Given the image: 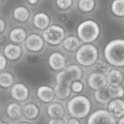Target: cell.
Masks as SVG:
<instances>
[{"instance_id": "obj_2", "label": "cell", "mask_w": 124, "mask_h": 124, "mask_svg": "<svg viewBox=\"0 0 124 124\" xmlns=\"http://www.w3.org/2000/svg\"><path fill=\"white\" fill-rule=\"evenodd\" d=\"M76 35L83 44H93L101 35L99 23L93 19H85L76 26Z\"/></svg>"}, {"instance_id": "obj_21", "label": "cell", "mask_w": 124, "mask_h": 124, "mask_svg": "<svg viewBox=\"0 0 124 124\" xmlns=\"http://www.w3.org/2000/svg\"><path fill=\"white\" fill-rule=\"evenodd\" d=\"M6 113L12 120H19L23 116V106L18 102H12L7 106Z\"/></svg>"}, {"instance_id": "obj_36", "label": "cell", "mask_w": 124, "mask_h": 124, "mask_svg": "<svg viewBox=\"0 0 124 124\" xmlns=\"http://www.w3.org/2000/svg\"><path fill=\"white\" fill-rule=\"evenodd\" d=\"M65 28L66 31H72L73 30L76 31V29L75 23L70 19L65 23Z\"/></svg>"}, {"instance_id": "obj_19", "label": "cell", "mask_w": 124, "mask_h": 124, "mask_svg": "<svg viewBox=\"0 0 124 124\" xmlns=\"http://www.w3.org/2000/svg\"><path fill=\"white\" fill-rule=\"evenodd\" d=\"M106 76L109 86H120L124 81V75L123 72L117 68L110 69V71L107 73Z\"/></svg>"}, {"instance_id": "obj_29", "label": "cell", "mask_w": 124, "mask_h": 124, "mask_svg": "<svg viewBox=\"0 0 124 124\" xmlns=\"http://www.w3.org/2000/svg\"><path fill=\"white\" fill-rule=\"evenodd\" d=\"M75 5V0H54V6L60 12H66Z\"/></svg>"}, {"instance_id": "obj_9", "label": "cell", "mask_w": 124, "mask_h": 124, "mask_svg": "<svg viewBox=\"0 0 124 124\" xmlns=\"http://www.w3.org/2000/svg\"><path fill=\"white\" fill-rule=\"evenodd\" d=\"M33 26L41 31H44L50 25H52V17L48 12L44 11H39L33 14L32 17Z\"/></svg>"}, {"instance_id": "obj_30", "label": "cell", "mask_w": 124, "mask_h": 124, "mask_svg": "<svg viewBox=\"0 0 124 124\" xmlns=\"http://www.w3.org/2000/svg\"><path fill=\"white\" fill-rule=\"evenodd\" d=\"M108 90L113 99L122 98L124 97V87L122 85L117 86H108Z\"/></svg>"}, {"instance_id": "obj_32", "label": "cell", "mask_w": 124, "mask_h": 124, "mask_svg": "<svg viewBox=\"0 0 124 124\" xmlns=\"http://www.w3.org/2000/svg\"><path fill=\"white\" fill-rule=\"evenodd\" d=\"M39 60H40L39 56L36 53H31L28 54L27 57V60L31 64H36L39 61Z\"/></svg>"}, {"instance_id": "obj_5", "label": "cell", "mask_w": 124, "mask_h": 124, "mask_svg": "<svg viewBox=\"0 0 124 124\" xmlns=\"http://www.w3.org/2000/svg\"><path fill=\"white\" fill-rule=\"evenodd\" d=\"M41 34L46 44L52 46L61 45L68 36L65 26L58 23H52Z\"/></svg>"}, {"instance_id": "obj_28", "label": "cell", "mask_w": 124, "mask_h": 124, "mask_svg": "<svg viewBox=\"0 0 124 124\" xmlns=\"http://www.w3.org/2000/svg\"><path fill=\"white\" fill-rule=\"evenodd\" d=\"M54 91L56 94V97L60 100H67L71 94V86L56 84L54 87Z\"/></svg>"}, {"instance_id": "obj_26", "label": "cell", "mask_w": 124, "mask_h": 124, "mask_svg": "<svg viewBox=\"0 0 124 124\" xmlns=\"http://www.w3.org/2000/svg\"><path fill=\"white\" fill-rule=\"evenodd\" d=\"M15 78L9 71H1L0 73V86L2 89H9L15 84Z\"/></svg>"}, {"instance_id": "obj_6", "label": "cell", "mask_w": 124, "mask_h": 124, "mask_svg": "<svg viewBox=\"0 0 124 124\" xmlns=\"http://www.w3.org/2000/svg\"><path fill=\"white\" fill-rule=\"evenodd\" d=\"M25 48L31 53H39L41 52L46 44L42 34L38 33H29L24 42Z\"/></svg>"}, {"instance_id": "obj_16", "label": "cell", "mask_w": 124, "mask_h": 124, "mask_svg": "<svg viewBox=\"0 0 124 124\" xmlns=\"http://www.w3.org/2000/svg\"><path fill=\"white\" fill-rule=\"evenodd\" d=\"M83 44L77 35H68L62 43V46L68 52H76Z\"/></svg>"}, {"instance_id": "obj_25", "label": "cell", "mask_w": 124, "mask_h": 124, "mask_svg": "<svg viewBox=\"0 0 124 124\" xmlns=\"http://www.w3.org/2000/svg\"><path fill=\"white\" fill-rule=\"evenodd\" d=\"M94 98L96 101L101 105H108L110 102L113 100L110 94L108 86L95 91Z\"/></svg>"}, {"instance_id": "obj_39", "label": "cell", "mask_w": 124, "mask_h": 124, "mask_svg": "<svg viewBox=\"0 0 124 124\" xmlns=\"http://www.w3.org/2000/svg\"><path fill=\"white\" fill-rule=\"evenodd\" d=\"M26 1L28 4H29L30 6L35 7L41 2V0H26Z\"/></svg>"}, {"instance_id": "obj_27", "label": "cell", "mask_w": 124, "mask_h": 124, "mask_svg": "<svg viewBox=\"0 0 124 124\" xmlns=\"http://www.w3.org/2000/svg\"><path fill=\"white\" fill-rule=\"evenodd\" d=\"M110 65L102 58H99L95 64L91 67V70L94 73H100L103 74H107L110 70Z\"/></svg>"}, {"instance_id": "obj_3", "label": "cell", "mask_w": 124, "mask_h": 124, "mask_svg": "<svg viewBox=\"0 0 124 124\" xmlns=\"http://www.w3.org/2000/svg\"><path fill=\"white\" fill-rule=\"evenodd\" d=\"M67 109L70 116L78 119H82L86 118L91 112L92 102L86 96L77 95L68 101Z\"/></svg>"}, {"instance_id": "obj_23", "label": "cell", "mask_w": 124, "mask_h": 124, "mask_svg": "<svg viewBox=\"0 0 124 124\" xmlns=\"http://www.w3.org/2000/svg\"><path fill=\"white\" fill-rule=\"evenodd\" d=\"M110 12L117 19L124 18V0H112L110 3Z\"/></svg>"}, {"instance_id": "obj_40", "label": "cell", "mask_w": 124, "mask_h": 124, "mask_svg": "<svg viewBox=\"0 0 124 124\" xmlns=\"http://www.w3.org/2000/svg\"><path fill=\"white\" fill-rule=\"evenodd\" d=\"M118 124H124V116L123 118H120V120L118 122Z\"/></svg>"}, {"instance_id": "obj_14", "label": "cell", "mask_w": 124, "mask_h": 124, "mask_svg": "<svg viewBox=\"0 0 124 124\" xmlns=\"http://www.w3.org/2000/svg\"><path fill=\"white\" fill-rule=\"evenodd\" d=\"M36 95L39 100L45 104L52 103L56 97L54 89L46 85L40 86L37 89Z\"/></svg>"}, {"instance_id": "obj_42", "label": "cell", "mask_w": 124, "mask_h": 124, "mask_svg": "<svg viewBox=\"0 0 124 124\" xmlns=\"http://www.w3.org/2000/svg\"><path fill=\"white\" fill-rule=\"evenodd\" d=\"M18 124H30V123H28V122H26V121H22V122L19 123Z\"/></svg>"}, {"instance_id": "obj_11", "label": "cell", "mask_w": 124, "mask_h": 124, "mask_svg": "<svg viewBox=\"0 0 124 124\" xmlns=\"http://www.w3.org/2000/svg\"><path fill=\"white\" fill-rule=\"evenodd\" d=\"M2 53L7 60L10 61H17L20 60L23 54V47L21 44L9 43L5 45Z\"/></svg>"}, {"instance_id": "obj_24", "label": "cell", "mask_w": 124, "mask_h": 124, "mask_svg": "<svg viewBox=\"0 0 124 124\" xmlns=\"http://www.w3.org/2000/svg\"><path fill=\"white\" fill-rule=\"evenodd\" d=\"M97 4V0H78L76 7L80 12L88 15L94 11Z\"/></svg>"}, {"instance_id": "obj_15", "label": "cell", "mask_w": 124, "mask_h": 124, "mask_svg": "<svg viewBox=\"0 0 124 124\" xmlns=\"http://www.w3.org/2000/svg\"><path fill=\"white\" fill-rule=\"evenodd\" d=\"M28 36V33L25 28L21 26H15L10 30L8 37L11 43L22 44H24Z\"/></svg>"}, {"instance_id": "obj_37", "label": "cell", "mask_w": 124, "mask_h": 124, "mask_svg": "<svg viewBox=\"0 0 124 124\" xmlns=\"http://www.w3.org/2000/svg\"><path fill=\"white\" fill-rule=\"evenodd\" d=\"M48 124H66L63 118H51Z\"/></svg>"}, {"instance_id": "obj_43", "label": "cell", "mask_w": 124, "mask_h": 124, "mask_svg": "<svg viewBox=\"0 0 124 124\" xmlns=\"http://www.w3.org/2000/svg\"><path fill=\"white\" fill-rule=\"evenodd\" d=\"M4 1V0H0V2H1V3H3Z\"/></svg>"}, {"instance_id": "obj_1", "label": "cell", "mask_w": 124, "mask_h": 124, "mask_svg": "<svg viewBox=\"0 0 124 124\" xmlns=\"http://www.w3.org/2000/svg\"><path fill=\"white\" fill-rule=\"evenodd\" d=\"M103 54L105 60L116 68L124 67V39H115L105 46Z\"/></svg>"}, {"instance_id": "obj_10", "label": "cell", "mask_w": 124, "mask_h": 124, "mask_svg": "<svg viewBox=\"0 0 124 124\" xmlns=\"http://www.w3.org/2000/svg\"><path fill=\"white\" fill-rule=\"evenodd\" d=\"M10 95L12 98L17 102H23L28 99L30 91L25 84L23 83H16L10 89Z\"/></svg>"}, {"instance_id": "obj_18", "label": "cell", "mask_w": 124, "mask_h": 124, "mask_svg": "<svg viewBox=\"0 0 124 124\" xmlns=\"http://www.w3.org/2000/svg\"><path fill=\"white\" fill-rule=\"evenodd\" d=\"M23 116L29 121H33L39 118L41 110L39 106L34 102H29L23 106Z\"/></svg>"}, {"instance_id": "obj_34", "label": "cell", "mask_w": 124, "mask_h": 124, "mask_svg": "<svg viewBox=\"0 0 124 124\" xmlns=\"http://www.w3.org/2000/svg\"><path fill=\"white\" fill-rule=\"evenodd\" d=\"M7 59L1 52L0 54V70L3 71L4 68L7 67Z\"/></svg>"}, {"instance_id": "obj_22", "label": "cell", "mask_w": 124, "mask_h": 124, "mask_svg": "<svg viewBox=\"0 0 124 124\" xmlns=\"http://www.w3.org/2000/svg\"><path fill=\"white\" fill-rule=\"evenodd\" d=\"M64 70L65 71L67 77L72 83L76 81H80L84 75L82 68L76 64L70 65Z\"/></svg>"}, {"instance_id": "obj_41", "label": "cell", "mask_w": 124, "mask_h": 124, "mask_svg": "<svg viewBox=\"0 0 124 124\" xmlns=\"http://www.w3.org/2000/svg\"><path fill=\"white\" fill-rule=\"evenodd\" d=\"M10 124L9 122H7V121H2L1 122V124Z\"/></svg>"}, {"instance_id": "obj_33", "label": "cell", "mask_w": 124, "mask_h": 124, "mask_svg": "<svg viewBox=\"0 0 124 124\" xmlns=\"http://www.w3.org/2000/svg\"><path fill=\"white\" fill-rule=\"evenodd\" d=\"M57 17L58 21L60 23H63V24H65L69 20L68 16V15H67L66 12H60L57 15Z\"/></svg>"}, {"instance_id": "obj_38", "label": "cell", "mask_w": 124, "mask_h": 124, "mask_svg": "<svg viewBox=\"0 0 124 124\" xmlns=\"http://www.w3.org/2000/svg\"><path fill=\"white\" fill-rule=\"evenodd\" d=\"M68 124H81V121H80V119L77 118H71L68 120Z\"/></svg>"}, {"instance_id": "obj_8", "label": "cell", "mask_w": 124, "mask_h": 124, "mask_svg": "<svg viewBox=\"0 0 124 124\" xmlns=\"http://www.w3.org/2000/svg\"><path fill=\"white\" fill-rule=\"evenodd\" d=\"M48 65L49 68L53 70H63L67 65L66 57L61 52H52L48 57Z\"/></svg>"}, {"instance_id": "obj_20", "label": "cell", "mask_w": 124, "mask_h": 124, "mask_svg": "<svg viewBox=\"0 0 124 124\" xmlns=\"http://www.w3.org/2000/svg\"><path fill=\"white\" fill-rule=\"evenodd\" d=\"M46 113L51 118H62L65 115L63 105L60 102H52L46 108Z\"/></svg>"}, {"instance_id": "obj_7", "label": "cell", "mask_w": 124, "mask_h": 124, "mask_svg": "<svg viewBox=\"0 0 124 124\" xmlns=\"http://www.w3.org/2000/svg\"><path fill=\"white\" fill-rule=\"evenodd\" d=\"M86 124H116V121L108 110L100 109L89 116Z\"/></svg>"}, {"instance_id": "obj_31", "label": "cell", "mask_w": 124, "mask_h": 124, "mask_svg": "<svg viewBox=\"0 0 124 124\" xmlns=\"http://www.w3.org/2000/svg\"><path fill=\"white\" fill-rule=\"evenodd\" d=\"M71 89H72V92H73L74 93L80 94L84 91V85L81 81H76L73 82L71 85Z\"/></svg>"}, {"instance_id": "obj_17", "label": "cell", "mask_w": 124, "mask_h": 124, "mask_svg": "<svg viewBox=\"0 0 124 124\" xmlns=\"http://www.w3.org/2000/svg\"><path fill=\"white\" fill-rule=\"evenodd\" d=\"M108 110L116 118L124 116V100L122 98L113 99L108 105Z\"/></svg>"}, {"instance_id": "obj_4", "label": "cell", "mask_w": 124, "mask_h": 124, "mask_svg": "<svg viewBox=\"0 0 124 124\" xmlns=\"http://www.w3.org/2000/svg\"><path fill=\"white\" fill-rule=\"evenodd\" d=\"M100 52L94 44H83L76 52V62L83 67H92L100 58Z\"/></svg>"}, {"instance_id": "obj_13", "label": "cell", "mask_w": 124, "mask_h": 124, "mask_svg": "<svg viewBox=\"0 0 124 124\" xmlns=\"http://www.w3.org/2000/svg\"><path fill=\"white\" fill-rule=\"evenodd\" d=\"M87 82L89 86L95 91L107 87L108 84L105 74L94 72L89 76Z\"/></svg>"}, {"instance_id": "obj_35", "label": "cell", "mask_w": 124, "mask_h": 124, "mask_svg": "<svg viewBox=\"0 0 124 124\" xmlns=\"http://www.w3.org/2000/svg\"><path fill=\"white\" fill-rule=\"evenodd\" d=\"M7 29V21L6 19L4 18L3 16L0 17V34L1 36L3 35L4 31Z\"/></svg>"}, {"instance_id": "obj_12", "label": "cell", "mask_w": 124, "mask_h": 124, "mask_svg": "<svg viewBox=\"0 0 124 124\" xmlns=\"http://www.w3.org/2000/svg\"><path fill=\"white\" fill-rule=\"evenodd\" d=\"M13 20L20 24L27 23L31 17L30 9L25 5H17L12 11Z\"/></svg>"}]
</instances>
